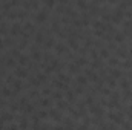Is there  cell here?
I'll return each mask as SVG.
<instances>
[{
  "mask_svg": "<svg viewBox=\"0 0 132 130\" xmlns=\"http://www.w3.org/2000/svg\"><path fill=\"white\" fill-rule=\"evenodd\" d=\"M34 18H35L37 23H43V22H46V18H48V9H40V11H37Z\"/></svg>",
  "mask_w": 132,
  "mask_h": 130,
  "instance_id": "1",
  "label": "cell"
},
{
  "mask_svg": "<svg viewBox=\"0 0 132 130\" xmlns=\"http://www.w3.org/2000/svg\"><path fill=\"white\" fill-rule=\"evenodd\" d=\"M123 17H125V11L120 9V8H117V9L114 11V14H112V18H111V20H112L114 23H120Z\"/></svg>",
  "mask_w": 132,
  "mask_h": 130,
  "instance_id": "2",
  "label": "cell"
},
{
  "mask_svg": "<svg viewBox=\"0 0 132 130\" xmlns=\"http://www.w3.org/2000/svg\"><path fill=\"white\" fill-rule=\"evenodd\" d=\"M108 118H109L111 121H115L117 124H121V123H123V113H121V112H118V113L109 112V113H108Z\"/></svg>",
  "mask_w": 132,
  "mask_h": 130,
  "instance_id": "3",
  "label": "cell"
},
{
  "mask_svg": "<svg viewBox=\"0 0 132 130\" xmlns=\"http://www.w3.org/2000/svg\"><path fill=\"white\" fill-rule=\"evenodd\" d=\"M9 32H11V35H12V37L19 35V34L22 32V25H20L19 22H14V23L11 25V31H9Z\"/></svg>",
  "mask_w": 132,
  "mask_h": 130,
  "instance_id": "4",
  "label": "cell"
},
{
  "mask_svg": "<svg viewBox=\"0 0 132 130\" xmlns=\"http://www.w3.org/2000/svg\"><path fill=\"white\" fill-rule=\"evenodd\" d=\"M94 29H95V31H103V32H104V31H106V23L101 22V20H95V22H94Z\"/></svg>",
  "mask_w": 132,
  "mask_h": 130,
  "instance_id": "5",
  "label": "cell"
},
{
  "mask_svg": "<svg viewBox=\"0 0 132 130\" xmlns=\"http://www.w3.org/2000/svg\"><path fill=\"white\" fill-rule=\"evenodd\" d=\"M85 75H86V78H88V80H92V81H98V77H97V73H95L92 69H88V70L85 72Z\"/></svg>",
  "mask_w": 132,
  "mask_h": 130,
  "instance_id": "6",
  "label": "cell"
},
{
  "mask_svg": "<svg viewBox=\"0 0 132 130\" xmlns=\"http://www.w3.org/2000/svg\"><path fill=\"white\" fill-rule=\"evenodd\" d=\"M15 77L25 78V77H28V70H26L25 67H17V69H15Z\"/></svg>",
  "mask_w": 132,
  "mask_h": 130,
  "instance_id": "7",
  "label": "cell"
},
{
  "mask_svg": "<svg viewBox=\"0 0 132 130\" xmlns=\"http://www.w3.org/2000/svg\"><path fill=\"white\" fill-rule=\"evenodd\" d=\"M12 89H14L12 95L17 94V92H20V90H22V81H20V80H14V81H12Z\"/></svg>",
  "mask_w": 132,
  "mask_h": 130,
  "instance_id": "8",
  "label": "cell"
},
{
  "mask_svg": "<svg viewBox=\"0 0 132 130\" xmlns=\"http://www.w3.org/2000/svg\"><path fill=\"white\" fill-rule=\"evenodd\" d=\"M31 57H32L35 61H38V60L42 58V52H40L37 48H32V51H31Z\"/></svg>",
  "mask_w": 132,
  "mask_h": 130,
  "instance_id": "9",
  "label": "cell"
},
{
  "mask_svg": "<svg viewBox=\"0 0 132 130\" xmlns=\"http://www.w3.org/2000/svg\"><path fill=\"white\" fill-rule=\"evenodd\" d=\"M55 49H57V54H68V46H65L63 43H59Z\"/></svg>",
  "mask_w": 132,
  "mask_h": 130,
  "instance_id": "10",
  "label": "cell"
},
{
  "mask_svg": "<svg viewBox=\"0 0 132 130\" xmlns=\"http://www.w3.org/2000/svg\"><path fill=\"white\" fill-rule=\"evenodd\" d=\"M77 83H78L80 86H86V84H88V78H86V75H81V73H80V75L77 77Z\"/></svg>",
  "mask_w": 132,
  "mask_h": 130,
  "instance_id": "11",
  "label": "cell"
},
{
  "mask_svg": "<svg viewBox=\"0 0 132 130\" xmlns=\"http://www.w3.org/2000/svg\"><path fill=\"white\" fill-rule=\"evenodd\" d=\"M114 40H115L117 43H123V41H125V34L123 32H115L114 34Z\"/></svg>",
  "mask_w": 132,
  "mask_h": 130,
  "instance_id": "12",
  "label": "cell"
},
{
  "mask_svg": "<svg viewBox=\"0 0 132 130\" xmlns=\"http://www.w3.org/2000/svg\"><path fill=\"white\" fill-rule=\"evenodd\" d=\"M68 43H69V46H71V48H74V49H78V43H77L75 37H68Z\"/></svg>",
  "mask_w": 132,
  "mask_h": 130,
  "instance_id": "13",
  "label": "cell"
},
{
  "mask_svg": "<svg viewBox=\"0 0 132 130\" xmlns=\"http://www.w3.org/2000/svg\"><path fill=\"white\" fill-rule=\"evenodd\" d=\"M91 112H92L94 115H97V116H101V115H103V109L98 107V106H92V107H91Z\"/></svg>",
  "mask_w": 132,
  "mask_h": 130,
  "instance_id": "14",
  "label": "cell"
},
{
  "mask_svg": "<svg viewBox=\"0 0 132 130\" xmlns=\"http://www.w3.org/2000/svg\"><path fill=\"white\" fill-rule=\"evenodd\" d=\"M19 63H20V66H28V63H29V57L20 55V57H19Z\"/></svg>",
  "mask_w": 132,
  "mask_h": 130,
  "instance_id": "15",
  "label": "cell"
},
{
  "mask_svg": "<svg viewBox=\"0 0 132 130\" xmlns=\"http://www.w3.org/2000/svg\"><path fill=\"white\" fill-rule=\"evenodd\" d=\"M49 116H51L52 119H55V121H60V119H62V116H60V113H59V112H57L55 109L49 112Z\"/></svg>",
  "mask_w": 132,
  "mask_h": 130,
  "instance_id": "16",
  "label": "cell"
},
{
  "mask_svg": "<svg viewBox=\"0 0 132 130\" xmlns=\"http://www.w3.org/2000/svg\"><path fill=\"white\" fill-rule=\"evenodd\" d=\"M12 113H9V112H5V113H2V116H0V119L2 121H12Z\"/></svg>",
  "mask_w": 132,
  "mask_h": 130,
  "instance_id": "17",
  "label": "cell"
},
{
  "mask_svg": "<svg viewBox=\"0 0 132 130\" xmlns=\"http://www.w3.org/2000/svg\"><path fill=\"white\" fill-rule=\"evenodd\" d=\"M59 80H60L62 83H65V84H69V83H71V78H69L68 75H65V73H62V72L59 73Z\"/></svg>",
  "mask_w": 132,
  "mask_h": 130,
  "instance_id": "18",
  "label": "cell"
},
{
  "mask_svg": "<svg viewBox=\"0 0 132 130\" xmlns=\"http://www.w3.org/2000/svg\"><path fill=\"white\" fill-rule=\"evenodd\" d=\"M111 77L115 78V80L121 78V70H118V69H112V70H111Z\"/></svg>",
  "mask_w": 132,
  "mask_h": 130,
  "instance_id": "19",
  "label": "cell"
},
{
  "mask_svg": "<svg viewBox=\"0 0 132 130\" xmlns=\"http://www.w3.org/2000/svg\"><path fill=\"white\" fill-rule=\"evenodd\" d=\"M75 64L78 66V67H80V66H86L88 64V60H86L85 57H78V58L75 60Z\"/></svg>",
  "mask_w": 132,
  "mask_h": 130,
  "instance_id": "20",
  "label": "cell"
},
{
  "mask_svg": "<svg viewBox=\"0 0 132 130\" xmlns=\"http://www.w3.org/2000/svg\"><path fill=\"white\" fill-rule=\"evenodd\" d=\"M43 41H45V35H43V32H37V35H35V43L40 44V43H43Z\"/></svg>",
  "mask_w": 132,
  "mask_h": 130,
  "instance_id": "21",
  "label": "cell"
},
{
  "mask_svg": "<svg viewBox=\"0 0 132 130\" xmlns=\"http://www.w3.org/2000/svg\"><path fill=\"white\" fill-rule=\"evenodd\" d=\"M54 44H55V41H54V38H52V37H49V38H46V40H45V46H46L48 49H49V48H52Z\"/></svg>",
  "mask_w": 132,
  "mask_h": 130,
  "instance_id": "22",
  "label": "cell"
},
{
  "mask_svg": "<svg viewBox=\"0 0 132 130\" xmlns=\"http://www.w3.org/2000/svg\"><path fill=\"white\" fill-rule=\"evenodd\" d=\"M68 67H69V72H71V73H77V72H78V66L75 64V63H71Z\"/></svg>",
  "mask_w": 132,
  "mask_h": 130,
  "instance_id": "23",
  "label": "cell"
},
{
  "mask_svg": "<svg viewBox=\"0 0 132 130\" xmlns=\"http://www.w3.org/2000/svg\"><path fill=\"white\" fill-rule=\"evenodd\" d=\"M0 92H2V95H3V97H11V95H12V92H11L8 87H2V89H0Z\"/></svg>",
  "mask_w": 132,
  "mask_h": 130,
  "instance_id": "24",
  "label": "cell"
},
{
  "mask_svg": "<svg viewBox=\"0 0 132 130\" xmlns=\"http://www.w3.org/2000/svg\"><path fill=\"white\" fill-rule=\"evenodd\" d=\"M40 104H42L43 107H48V106H51V99H49V98H42V99H40Z\"/></svg>",
  "mask_w": 132,
  "mask_h": 130,
  "instance_id": "25",
  "label": "cell"
},
{
  "mask_svg": "<svg viewBox=\"0 0 132 130\" xmlns=\"http://www.w3.org/2000/svg\"><path fill=\"white\" fill-rule=\"evenodd\" d=\"M108 63H109V66H117V64H118V58H117V57L108 58Z\"/></svg>",
  "mask_w": 132,
  "mask_h": 130,
  "instance_id": "26",
  "label": "cell"
},
{
  "mask_svg": "<svg viewBox=\"0 0 132 130\" xmlns=\"http://www.w3.org/2000/svg\"><path fill=\"white\" fill-rule=\"evenodd\" d=\"M100 57L101 58H109V52H108V49H100Z\"/></svg>",
  "mask_w": 132,
  "mask_h": 130,
  "instance_id": "27",
  "label": "cell"
},
{
  "mask_svg": "<svg viewBox=\"0 0 132 130\" xmlns=\"http://www.w3.org/2000/svg\"><path fill=\"white\" fill-rule=\"evenodd\" d=\"M37 80H38L40 83H45V81L48 80V77H46V73H37Z\"/></svg>",
  "mask_w": 132,
  "mask_h": 130,
  "instance_id": "28",
  "label": "cell"
},
{
  "mask_svg": "<svg viewBox=\"0 0 132 130\" xmlns=\"http://www.w3.org/2000/svg\"><path fill=\"white\" fill-rule=\"evenodd\" d=\"M20 129H28V119H26V118H22V119H20Z\"/></svg>",
  "mask_w": 132,
  "mask_h": 130,
  "instance_id": "29",
  "label": "cell"
},
{
  "mask_svg": "<svg viewBox=\"0 0 132 130\" xmlns=\"http://www.w3.org/2000/svg\"><path fill=\"white\" fill-rule=\"evenodd\" d=\"M55 86H57L59 89H63V90H68V84H65V83H62V81H55Z\"/></svg>",
  "mask_w": 132,
  "mask_h": 130,
  "instance_id": "30",
  "label": "cell"
},
{
  "mask_svg": "<svg viewBox=\"0 0 132 130\" xmlns=\"http://www.w3.org/2000/svg\"><path fill=\"white\" fill-rule=\"evenodd\" d=\"M120 84H121V89H125V90L129 89V81H126L125 78H121V83H120Z\"/></svg>",
  "mask_w": 132,
  "mask_h": 130,
  "instance_id": "31",
  "label": "cell"
},
{
  "mask_svg": "<svg viewBox=\"0 0 132 130\" xmlns=\"http://www.w3.org/2000/svg\"><path fill=\"white\" fill-rule=\"evenodd\" d=\"M34 112V106L32 104H26L25 106V113H32Z\"/></svg>",
  "mask_w": 132,
  "mask_h": 130,
  "instance_id": "32",
  "label": "cell"
},
{
  "mask_svg": "<svg viewBox=\"0 0 132 130\" xmlns=\"http://www.w3.org/2000/svg\"><path fill=\"white\" fill-rule=\"evenodd\" d=\"M72 23H74V26H75V28H78V29L83 26V23H81V20H80V18H74V22H72Z\"/></svg>",
  "mask_w": 132,
  "mask_h": 130,
  "instance_id": "33",
  "label": "cell"
},
{
  "mask_svg": "<svg viewBox=\"0 0 132 130\" xmlns=\"http://www.w3.org/2000/svg\"><path fill=\"white\" fill-rule=\"evenodd\" d=\"M37 116H38V118H48V116H49V113H48V112H45V110H40V112L37 113Z\"/></svg>",
  "mask_w": 132,
  "mask_h": 130,
  "instance_id": "34",
  "label": "cell"
},
{
  "mask_svg": "<svg viewBox=\"0 0 132 130\" xmlns=\"http://www.w3.org/2000/svg\"><path fill=\"white\" fill-rule=\"evenodd\" d=\"M15 64H17V63H15L14 58H9V60L6 61V66H8V67H15Z\"/></svg>",
  "mask_w": 132,
  "mask_h": 130,
  "instance_id": "35",
  "label": "cell"
},
{
  "mask_svg": "<svg viewBox=\"0 0 132 130\" xmlns=\"http://www.w3.org/2000/svg\"><path fill=\"white\" fill-rule=\"evenodd\" d=\"M57 106H59L60 109H66V107H68V103H65V101L60 99V101H57Z\"/></svg>",
  "mask_w": 132,
  "mask_h": 130,
  "instance_id": "36",
  "label": "cell"
},
{
  "mask_svg": "<svg viewBox=\"0 0 132 130\" xmlns=\"http://www.w3.org/2000/svg\"><path fill=\"white\" fill-rule=\"evenodd\" d=\"M65 126H66L65 129H69V130L74 129V124H72V121H71V119H66V124H65Z\"/></svg>",
  "mask_w": 132,
  "mask_h": 130,
  "instance_id": "37",
  "label": "cell"
},
{
  "mask_svg": "<svg viewBox=\"0 0 132 130\" xmlns=\"http://www.w3.org/2000/svg\"><path fill=\"white\" fill-rule=\"evenodd\" d=\"M2 26H0V34H6L8 31V26H6V23H0Z\"/></svg>",
  "mask_w": 132,
  "mask_h": 130,
  "instance_id": "38",
  "label": "cell"
},
{
  "mask_svg": "<svg viewBox=\"0 0 132 130\" xmlns=\"http://www.w3.org/2000/svg\"><path fill=\"white\" fill-rule=\"evenodd\" d=\"M132 97V92L128 89V90H125V94H123V99H128V98Z\"/></svg>",
  "mask_w": 132,
  "mask_h": 130,
  "instance_id": "39",
  "label": "cell"
},
{
  "mask_svg": "<svg viewBox=\"0 0 132 130\" xmlns=\"http://www.w3.org/2000/svg\"><path fill=\"white\" fill-rule=\"evenodd\" d=\"M123 67H128V69L132 67V60H128V58H126V60H125V63H123Z\"/></svg>",
  "mask_w": 132,
  "mask_h": 130,
  "instance_id": "40",
  "label": "cell"
},
{
  "mask_svg": "<svg viewBox=\"0 0 132 130\" xmlns=\"http://www.w3.org/2000/svg\"><path fill=\"white\" fill-rule=\"evenodd\" d=\"M66 97H68V101H74V92H71V90H68V94H66Z\"/></svg>",
  "mask_w": 132,
  "mask_h": 130,
  "instance_id": "41",
  "label": "cell"
},
{
  "mask_svg": "<svg viewBox=\"0 0 132 130\" xmlns=\"http://www.w3.org/2000/svg\"><path fill=\"white\" fill-rule=\"evenodd\" d=\"M55 5H57V3L52 2V0H51V2H45V6H46V8H52V6H55Z\"/></svg>",
  "mask_w": 132,
  "mask_h": 130,
  "instance_id": "42",
  "label": "cell"
},
{
  "mask_svg": "<svg viewBox=\"0 0 132 130\" xmlns=\"http://www.w3.org/2000/svg\"><path fill=\"white\" fill-rule=\"evenodd\" d=\"M100 66H101V63H100L98 58H97V60H94V63H92V67H94V69H97V67H100Z\"/></svg>",
  "mask_w": 132,
  "mask_h": 130,
  "instance_id": "43",
  "label": "cell"
},
{
  "mask_svg": "<svg viewBox=\"0 0 132 130\" xmlns=\"http://www.w3.org/2000/svg\"><path fill=\"white\" fill-rule=\"evenodd\" d=\"M108 80V84H109V87H115V81L112 80V78H106Z\"/></svg>",
  "mask_w": 132,
  "mask_h": 130,
  "instance_id": "44",
  "label": "cell"
},
{
  "mask_svg": "<svg viewBox=\"0 0 132 130\" xmlns=\"http://www.w3.org/2000/svg\"><path fill=\"white\" fill-rule=\"evenodd\" d=\"M52 97L55 98L57 101H60V99H62V94H60V92H55V94H52Z\"/></svg>",
  "mask_w": 132,
  "mask_h": 130,
  "instance_id": "45",
  "label": "cell"
},
{
  "mask_svg": "<svg viewBox=\"0 0 132 130\" xmlns=\"http://www.w3.org/2000/svg\"><path fill=\"white\" fill-rule=\"evenodd\" d=\"M117 55H118V57H126V52H125L123 49H118V51H117Z\"/></svg>",
  "mask_w": 132,
  "mask_h": 130,
  "instance_id": "46",
  "label": "cell"
},
{
  "mask_svg": "<svg viewBox=\"0 0 132 130\" xmlns=\"http://www.w3.org/2000/svg\"><path fill=\"white\" fill-rule=\"evenodd\" d=\"M5 44H6V46H11V44H12V38H6V40H5Z\"/></svg>",
  "mask_w": 132,
  "mask_h": 130,
  "instance_id": "47",
  "label": "cell"
},
{
  "mask_svg": "<svg viewBox=\"0 0 132 130\" xmlns=\"http://www.w3.org/2000/svg\"><path fill=\"white\" fill-rule=\"evenodd\" d=\"M42 94H43V95H49V94H51V89H48V87H46V89H43V92H42Z\"/></svg>",
  "mask_w": 132,
  "mask_h": 130,
  "instance_id": "48",
  "label": "cell"
},
{
  "mask_svg": "<svg viewBox=\"0 0 132 130\" xmlns=\"http://www.w3.org/2000/svg\"><path fill=\"white\" fill-rule=\"evenodd\" d=\"M94 34H95L97 37H101V35H104V32H103V31H94Z\"/></svg>",
  "mask_w": 132,
  "mask_h": 130,
  "instance_id": "49",
  "label": "cell"
},
{
  "mask_svg": "<svg viewBox=\"0 0 132 130\" xmlns=\"http://www.w3.org/2000/svg\"><path fill=\"white\" fill-rule=\"evenodd\" d=\"M75 94H83V87H75Z\"/></svg>",
  "mask_w": 132,
  "mask_h": 130,
  "instance_id": "50",
  "label": "cell"
},
{
  "mask_svg": "<svg viewBox=\"0 0 132 130\" xmlns=\"http://www.w3.org/2000/svg\"><path fill=\"white\" fill-rule=\"evenodd\" d=\"M29 95H31V97H37V95H38V92H37V90H31V92H29Z\"/></svg>",
  "mask_w": 132,
  "mask_h": 130,
  "instance_id": "51",
  "label": "cell"
},
{
  "mask_svg": "<svg viewBox=\"0 0 132 130\" xmlns=\"http://www.w3.org/2000/svg\"><path fill=\"white\" fill-rule=\"evenodd\" d=\"M5 48V40H2V37H0V49H3Z\"/></svg>",
  "mask_w": 132,
  "mask_h": 130,
  "instance_id": "52",
  "label": "cell"
},
{
  "mask_svg": "<svg viewBox=\"0 0 132 130\" xmlns=\"http://www.w3.org/2000/svg\"><path fill=\"white\" fill-rule=\"evenodd\" d=\"M8 130H19V129H17V126H14V124H11V126L8 127Z\"/></svg>",
  "mask_w": 132,
  "mask_h": 130,
  "instance_id": "53",
  "label": "cell"
},
{
  "mask_svg": "<svg viewBox=\"0 0 132 130\" xmlns=\"http://www.w3.org/2000/svg\"><path fill=\"white\" fill-rule=\"evenodd\" d=\"M101 92H103V94H104V95H109V94H111V90H109V89H103V90H101Z\"/></svg>",
  "mask_w": 132,
  "mask_h": 130,
  "instance_id": "54",
  "label": "cell"
},
{
  "mask_svg": "<svg viewBox=\"0 0 132 130\" xmlns=\"http://www.w3.org/2000/svg\"><path fill=\"white\" fill-rule=\"evenodd\" d=\"M52 130H66L65 127H62V126H57V127H54Z\"/></svg>",
  "mask_w": 132,
  "mask_h": 130,
  "instance_id": "55",
  "label": "cell"
},
{
  "mask_svg": "<svg viewBox=\"0 0 132 130\" xmlns=\"http://www.w3.org/2000/svg\"><path fill=\"white\" fill-rule=\"evenodd\" d=\"M92 101H94V99H92V97H89L88 99H86V103H88V104H92Z\"/></svg>",
  "mask_w": 132,
  "mask_h": 130,
  "instance_id": "56",
  "label": "cell"
},
{
  "mask_svg": "<svg viewBox=\"0 0 132 130\" xmlns=\"http://www.w3.org/2000/svg\"><path fill=\"white\" fill-rule=\"evenodd\" d=\"M40 130H48V126H42V127H40Z\"/></svg>",
  "mask_w": 132,
  "mask_h": 130,
  "instance_id": "57",
  "label": "cell"
},
{
  "mask_svg": "<svg viewBox=\"0 0 132 130\" xmlns=\"http://www.w3.org/2000/svg\"><path fill=\"white\" fill-rule=\"evenodd\" d=\"M0 130H3V121L0 119Z\"/></svg>",
  "mask_w": 132,
  "mask_h": 130,
  "instance_id": "58",
  "label": "cell"
},
{
  "mask_svg": "<svg viewBox=\"0 0 132 130\" xmlns=\"http://www.w3.org/2000/svg\"><path fill=\"white\" fill-rule=\"evenodd\" d=\"M0 107H3V99L0 98Z\"/></svg>",
  "mask_w": 132,
  "mask_h": 130,
  "instance_id": "59",
  "label": "cell"
},
{
  "mask_svg": "<svg viewBox=\"0 0 132 130\" xmlns=\"http://www.w3.org/2000/svg\"><path fill=\"white\" fill-rule=\"evenodd\" d=\"M129 52H131V55H132V48H131V51H129Z\"/></svg>",
  "mask_w": 132,
  "mask_h": 130,
  "instance_id": "60",
  "label": "cell"
},
{
  "mask_svg": "<svg viewBox=\"0 0 132 130\" xmlns=\"http://www.w3.org/2000/svg\"><path fill=\"white\" fill-rule=\"evenodd\" d=\"M0 22H2V15H0Z\"/></svg>",
  "mask_w": 132,
  "mask_h": 130,
  "instance_id": "61",
  "label": "cell"
}]
</instances>
